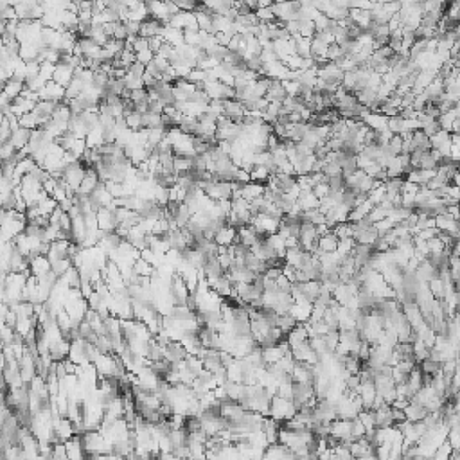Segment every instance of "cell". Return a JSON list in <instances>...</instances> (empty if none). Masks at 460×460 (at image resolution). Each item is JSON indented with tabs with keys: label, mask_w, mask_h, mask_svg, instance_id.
Segmentation results:
<instances>
[{
	"label": "cell",
	"mask_w": 460,
	"mask_h": 460,
	"mask_svg": "<svg viewBox=\"0 0 460 460\" xmlns=\"http://www.w3.org/2000/svg\"><path fill=\"white\" fill-rule=\"evenodd\" d=\"M308 340H309V336H308V331H306V327H304V324H297V327H293V329L286 335V342L290 344V347L300 345Z\"/></svg>",
	"instance_id": "obj_15"
},
{
	"label": "cell",
	"mask_w": 460,
	"mask_h": 460,
	"mask_svg": "<svg viewBox=\"0 0 460 460\" xmlns=\"http://www.w3.org/2000/svg\"><path fill=\"white\" fill-rule=\"evenodd\" d=\"M162 31H164V23L158 22V20L147 18L140 23V32H138V36L149 40V38L162 36Z\"/></svg>",
	"instance_id": "obj_7"
},
{
	"label": "cell",
	"mask_w": 460,
	"mask_h": 460,
	"mask_svg": "<svg viewBox=\"0 0 460 460\" xmlns=\"http://www.w3.org/2000/svg\"><path fill=\"white\" fill-rule=\"evenodd\" d=\"M374 412V423H376V428H390L394 426V421H392V412L390 406L385 405L381 408L372 410Z\"/></svg>",
	"instance_id": "obj_12"
},
{
	"label": "cell",
	"mask_w": 460,
	"mask_h": 460,
	"mask_svg": "<svg viewBox=\"0 0 460 460\" xmlns=\"http://www.w3.org/2000/svg\"><path fill=\"white\" fill-rule=\"evenodd\" d=\"M317 246L322 253H333V252H336V248H338V237H336L333 232L331 234H327V235H322V237H318Z\"/></svg>",
	"instance_id": "obj_18"
},
{
	"label": "cell",
	"mask_w": 460,
	"mask_h": 460,
	"mask_svg": "<svg viewBox=\"0 0 460 460\" xmlns=\"http://www.w3.org/2000/svg\"><path fill=\"white\" fill-rule=\"evenodd\" d=\"M164 356H166V359L169 361V363L178 365V363H182V361H185L189 354H187V350L184 349V345L180 344V342L171 340L169 344L164 347Z\"/></svg>",
	"instance_id": "obj_6"
},
{
	"label": "cell",
	"mask_w": 460,
	"mask_h": 460,
	"mask_svg": "<svg viewBox=\"0 0 460 460\" xmlns=\"http://www.w3.org/2000/svg\"><path fill=\"white\" fill-rule=\"evenodd\" d=\"M65 450H67V459L69 460H85L87 455H85L83 448H81V442H79V435H74L72 439L65 442Z\"/></svg>",
	"instance_id": "obj_9"
},
{
	"label": "cell",
	"mask_w": 460,
	"mask_h": 460,
	"mask_svg": "<svg viewBox=\"0 0 460 460\" xmlns=\"http://www.w3.org/2000/svg\"><path fill=\"white\" fill-rule=\"evenodd\" d=\"M147 112L162 115L164 114V105H162L160 101H147Z\"/></svg>",
	"instance_id": "obj_48"
},
{
	"label": "cell",
	"mask_w": 460,
	"mask_h": 460,
	"mask_svg": "<svg viewBox=\"0 0 460 460\" xmlns=\"http://www.w3.org/2000/svg\"><path fill=\"white\" fill-rule=\"evenodd\" d=\"M144 72H146V65L138 63V61H133V63L126 69V74H128V76H133V78H142Z\"/></svg>",
	"instance_id": "obj_37"
},
{
	"label": "cell",
	"mask_w": 460,
	"mask_h": 460,
	"mask_svg": "<svg viewBox=\"0 0 460 460\" xmlns=\"http://www.w3.org/2000/svg\"><path fill=\"white\" fill-rule=\"evenodd\" d=\"M235 237H237V229L225 225L223 229L218 230L216 234H214V243H216L218 246L227 248V246H230V244L235 243Z\"/></svg>",
	"instance_id": "obj_8"
},
{
	"label": "cell",
	"mask_w": 460,
	"mask_h": 460,
	"mask_svg": "<svg viewBox=\"0 0 460 460\" xmlns=\"http://www.w3.org/2000/svg\"><path fill=\"white\" fill-rule=\"evenodd\" d=\"M153 58H155V54H153L151 51H144V52L135 54V61H138V63H142V65H147Z\"/></svg>",
	"instance_id": "obj_47"
},
{
	"label": "cell",
	"mask_w": 460,
	"mask_h": 460,
	"mask_svg": "<svg viewBox=\"0 0 460 460\" xmlns=\"http://www.w3.org/2000/svg\"><path fill=\"white\" fill-rule=\"evenodd\" d=\"M414 149H424V151H428L430 149V138L426 137L421 129H417V131L412 133V151H414Z\"/></svg>",
	"instance_id": "obj_24"
},
{
	"label": "cell",
	"mask_w": 460,
	"mask_h": 460,
	"mask_svg": "<svg viewBox=\"0 0 460 460\" xmlns=\"http://www.w3.org/2000/svg\"><path fill=\"white\" fill-rule=\"evenodd\" d=\"M270 176H272V175L268 173L266 167H262V166H253L252 171H250V180H252V182H255V184L266 185V182L270 180Z\"/></svg>",
	"instance_id": "obj_26"
},
{
	"label": "cell",
	"mask_w": 460,
	"mask_h": 460,
	"mask_svg": "<svg viewBox=\"0 0 460 460\" xmlns=\"http://www.w3.org/2000/svg\"><path fill=\"white\" fill-rule=\"evenodd\" d=\"M459 119V106L457 108H453V110L446 112V114H441L437 117V124L441 129H444V131H450L451 129V124H453V120Z\"/></svg>",
	"instance_id": "obj_23"
},
{
	"label": "cell",
	"mask_w": 460,
	"mask_h": 460,
	"mask_svg": "<svg viewBox=\"0 0 460 460\" xmlns=\"http://www.w3.org/2000/svg\"><path fill=\"white\" fill-rule=\"evenodd\" d=\"M365 432H367V430H365V426L359 423L358 417H356L354 421H352V439H354V441H358V439L363 437Z\"/></svg>",
	"instance_id": "obj_44"
},
{
	"label": "cell",
	"mask_w": 460,
	"mask_h": 460,
	"mask_svg": "<svg viewBox=\"0 0 460 460\" xmlns=\"http://www.w3.org/2000/svg\"><path fill=\"white\" fill-rule=\"evenodd\" d=\"M282 87H284L286 90V96L288 97H299V90H300V85L297 83V81H281Z\"/></svg>",
	"instance_id": "obj_39"
},
{
	"label": "cell",
	"mask_w": 460,
	"mask_h": 460,
	"mask_svg": "<svg viewBox=\"0 0 460 460\" xmlns=\"http://www.w3.org/2000/svg\"><path fill=\"white\" fill-rule=\"evenodd\" d=\"M329 435L335 437L338 442H352V421L345 419H335L329 424Z\"/></svg>",
	"instance_id": "obj_2"
},
{
	"label": "cell",
	"mask_w": 460,
	"mask_h": 460,
	"mask_svg": "<svg viewBox=\"0 0 460 460\" xmlns=\"http://www.w3.org/2000/svg\"><path fill=\"white\" fill-rule=\"evenodd\" d=\"M297 320H295L293 317H291L290 313H286V315H279V318H277V327L281 329L284 335H288V333L293 329V327H297Z\"/></svg>",
	"instance_id": "obj_27"
},
{
	"label": "cell",
	"mask_w": 460,
	"mask_h": 460,
	"mask_svg": "<svg viewBox=\"0 0 460 460\" xmlns=\"http://www.w3.org/2000/svg\"><path fill=\"white\" fill-rule=\"evenodd\" d=\"M441 367L442 363L441 361H435V359H423L421 363H417V368L421 370V374H424V376H437V374H441Z\"/></svg>",
	"instance_id": "obj_21"
},
{
	"label": "cell",
	"mask_w": 460,
	"mask_h": 460,
	"mask_svg": "<svg viewBox=\"0 0 460 460\" xmlns=\"http://www.w3.org/2000/svg\"><path fill=\"white\" fill-rule=\"evenodd\" d=\"M244 114H246V108L243 106V103L235 101V99H227V101H223V115H221V117L229 119L230 122L241 126L243 124Z\"/></svg>",
	"instance_id": "obj_3"
},
{
	"label": "cell",
	"mask_w": 460,
	"mask_h": 460,
	"mask_svg": "<svg viewBox=\"0 0 460 460\" xmlns=\"http://www.w3.org/2000/svg\"><path fill=\"white\" fill-rule=\"evenodd\" d=\"M264 194V185L262 184H255V182H250V184H244L241 187V198H244L246 202H252L255 198H261Z\"/></svg>",
	"instance_id": "obj_16"
},
{
	"label": "cell",
	"mask_w": 460,
	"mask_h": 460,
	"mask_svg": "<svg viewBox=\"0 0 460 460\" xmlns=\"http://www.w3.org/2000/svg\"><path fill=\"white\" fill-rule=\"evenodd\" d=\"M223 390H225V396H227V399H230V401H239V397H241V394H243V383H234V381H229L227 379L223 385H220Z\"/></svg>",
	"instance_id": "obj_20"
},
{
	"label": "cell",
	"mask_w": 460,
	"mask_h": 460,
	"mask_svg": "<svg viewBox=\"0 0 460 460\" xmlns=\"http://www.w3.org/2000/svg\"><path fill=\"white\" fill-rule=\"evenodd\" d=\"M297 284H299V290L302 291L304 297L313 304L315 299H317L318 291H320V282L318 281H308V282H297Z\"/></svg>",
	"instance_id": "obj_19"
},
{
	"label": "cell",
	"mask_w": 460,
	"mask_h": 460,
	"mask_svg": "<svg viewBox=\"0 0 460 460\" xmlns=\"http://www.w3.org/2000/svg\"><path fill=\"white\" fill-rule=\"evenodd\" d=\"M297 414V408H295L293 401L291 399H282L279 396H273L270 401V410H268V415L275 421H286V419H291Z\"/></svg>",
	"instance_id": "obj_1"
},
{
	"label": "cell",
	"mask_w": 460,
	"mask_h": 460,
	"mask_svg": "<svg viewBox=\"0 0 460 460\" xmlns=\"http://www.w3.org/2000/svg\"><path fill=\"white\" fill-rule=\"evenodd\" d=\"M437 234H439V230H437V229H424V230H421V232H419V234L415 235V237L426 243V241L433 239V237H437Z\"/></svg>",
	"instance_id": "obj_42"
},
{
	"label": "cell",
	"mask_w": 460,
	"mask_h": 460,
	"mask_svg": "<svg viewBox=\"0 0 460 460\" xmlns=\"http://www.w3.org/2000/svg\"><path fill=\"white\" fill-rule=\"evenodd\" d=\"M266 241L270 244H272V248L275 250L277 257L282 259L284 261V253H286V244H284V239H282L279 234H272V235H266Z\"/></svg>",
	"instance_id": "obj_25"
},
{
	"label": "cell",
	"mask_w": 460,
	"mask_h": 460,
	"mask_svg": "<svg viewBox=\"0 0 460 460\" xmlns=\"http://www.w3.org/2000/svg\"><path fill=\"white\" fill-rule=\"evenodd\" d=\"M193 171V157H175V173L184 175Z\"/></svg>",
	"instance_id": "obj_28"
},
{
	"label": "cell",
	"mask_w": 460,
	"mask_h": 460,
	"mask_svg": "<svg viewBox=\"0 0 460 460\" xmlns=\"http://www.w3.org/2000/svg\"><path fill=\"white\" fill-rule=\"evenodd\" d=\"M388 147H390L392 151L396 153V155H401V147H403V138L399 137V135H392L390 142L387 144Z\"/></svg>",
	"instance_id": "obj_45"
},
{
	"label": "cell",
	"mask_w": 460,
	"mask_h": 460,
	"mask_svg": "<svg viewBox=\"0 0 460 460\" xmlns=\"http://www.w3.org/2000/svg\"><path fill=\"white\" fill-rule=\"evenodd\" d=\"M356 460H377V459H376V455H374V453H367V455L359 457V459H356Z\"/></svg>",
	"instance_id": "obj_52"
},
{
	"label": "cell",
	"mask_w": 460,
	"mask_h": 460,
	"mask_svg": "<svg viewBox=\"0 0 460 460\" xmlns=\"http://www.w3.org/2000/svg\"><path fill=\"white\" fill-rule=\"evenodd\" d=\"M331 232L338 237V241L345 239V237H352V230H350L349 221H345V223H336V225L331 229Z\"/></svg>",
	"instance_id": "obj_30"
},
{
	"label": "cell",
	"mask_w": 460,
	"mask_h": 460,
	"mask_svg": "<svg viewBox=\"0 0 460 460\" xmlns=\"http://www.w3.org/2000/svg\"><path fill=\"white\" fill-rule=\"evenodd\" d=\"M390 412H392V421H394V426H397V424L405 423V421H406L405 410H397V408H392V406H390Z\"/></svg>",
	"instance_id": "obj_46"
},
{
	"label": "cell",
	"mask_w": 460,
	"mask_h": 460,
	"mask_svg": "<svg viewBox=\"0 0 460 460\" xmlns=\"http://www.w3.org/2000/svg\"><path fill=\"white\" fill-rule=\"evenodd\" d=\"M261 356H262V361H264L266 365H273V363H277V361H279L284 354H282L281 349H279L277 345H272V347H262Z\"/></svg>",
	"instance_id": "obj_22"
},
{
	"label": "cell",
	"mask_w": 460,
	"mask_h": 460,
	"mask_svg": "<svg viewBox=\"0 0 460 460\" xmlns=\"http://www.w3.org/2000/svg\"><path fill=\"white\" fill-rule=\"evenodd\" d=\"M317 78L322 79V81H326V83H331V85H340L342 79H344V72H342L340 69H338V65L336 63H331V61H327L324 67H320V69H317Z\"/></svg>",
	"instance_id": "obj_4"
},
{
	"label": "cell",
	"mask_w": 460,
	"mask_h": 460,
	"mask_svg": "<svg viewBox=\"0 0 460 460\" xmlns=\"http://www.w3.org/2000/svg\"><path fill=\"white\" fill-rule=\"evenodd\" d=\"M311 193H313L318 200H322V198H326L327 194H329V185H327V182H322V184H317L313 189H311Z\"/></svg>",
	"instance_id": "obj_40"
},
{
	"label": "cell",
	"mask_w": 460,
	"mask_h": 460,
	"mask_svg": "<svg viewBox=\"0 0 460 460\" xmlns=\"http://www.w3.org/2000/svg\"><path fill=\"white\" fill-rule=\"evenodd\" d=\"M51 459L52 460H69L67 459V450H65V442H56L51 446Z\"/></svg>",
	"instance_id": "obj_32"
},
{
	"label": "cell",
	"mask_w": 460,
	"mask_h": 460,
	"mask_svg": "<svg viewBox=\"0 0 460 460\" xmlns=\"http://www.w3.org/2000/svg\"><path fill=\"white\" fill-rule=\"evenodd\" d=\"M327 153H329V149H327L326 144H320V146H317L313 149V157L317 158V160H324V158L327 157Z\"/></svg>",
	"instance_id": "obj_49"
},
{
	"label": "cell",
	"mask_w": 460,
	"mask_h": 460,
	"mask_svg": "<svg viewBox=\"0 0 460 460\" xmlns=\"http://www.w3.org/2000/svg\"><path fill=\"white\" fill-rule=\"evenodd\" d=\"M315 229H317V235H318V237H322V235L331 234V229H329V227H327L326 223H322V225H317Z\"/></svg>",
	"instance_id": "obj_51"
},
{
	"label": "cell",
	"mask_w": 460,
	"mask_h": 460,
	"mask_svg": "<svg viewBox=\"0 0 460 460\" xmlns=\"http://www.w3.org/2000/svg\"><path fill=\"white\" fill-rule=\"evenodd\" d=\"M129 101L133 103V105H137V103L149 101V99H147V90H146V88H137V90H131V92H129Z\"/></svg>",
	"instance_id": "obj_36"
},
{
	"label": "cell",
	"mask_w": 460,
	"mask_h": 460,
	"mask_svg": "<svg viewBox=\"0 0 460 460\" xmlns=\"http://www.w3.org/2000/svg\"><path fill=\"white\" fill-rule=\"evenodd\" d=\"M279 430H281L279 421H275V419H272V417H264V423H262V433H264L268 444H277Z\"/></svg>",
	"instance_id": "obj_13"
},
{
	"label": "cell",
	"mask_w": 460,
	"mask_h": 460,
	"mask_svg": "<svg viewBox=\"0 0 460 460\" xmlns=\"http://www.w3.org/2000/svg\"><path fill=\"white\" fill-rule=\"evenodd\" d=\"M446 196H448V198H451V200H455V202H459V196H460V194H459V187H457V185H451L450 184Z\"/></svg>",
	"instance_id": "obj_50"
},
{
	"label": "cell",
	"mask_w": 460,
	"mask_h": 460,
	"mask_svg": "<svg viewBox=\"0 0 460 460\" xmlns=\"http://www.w3.org/2000/svg\"><path fill=\"white\" fill-rule=\"evenodd\" d=\"M387 214H388V212L385 211V209H381V207H379V205H374V207H372V211L368 212L367 220L370 221V223H372V225H374V223H377V221L385 220V218H387Z\"/></svg>",
	"instance_id": "obj_34"
},
{
	"label": "cell",
	"mask_w": 460,
	"mask_h": 460,
	"mask_svg": "<svg viewBox=\"0 0 460 460\" xmlns=\"http://www.w3.org/2000/svg\"><path fill=\"white\" fill-rule=\"evenodd\" d=\"M437 166H439V164L432 158V155H430V149H428V151H424V153H423V157H421V160H419L417 169H423V171H435V169H437Z\"/></svg>",
	"instance_id": "obj_31"
},
{
	"label": "cell",
	"mask_w": 460,
	"mask_h": 460,
	"mask_svg": "<svg viewBox=\"0 0 460 460\" xmlns=\"http://www.w3.org/2000/svg\"><path fill=\"white\" fill-rule=\"evenodd\" d=\"M74 78V70L70 69V67H67V65H61L58 63L54 67V74H52V81L54 83H58L60 87H67V85L72 81Z\"/></svg>",
	"instance_id": "obj_11"
},
{
	"label": "cell",
	"mask_w": 460,
	"mask_h": 460,
	"mask_svg": "<svg viewBox=\"0 0 460 460\" xmlns=\"http://www.w3.org/2000/svg\"><path fill=\"white\" fill-rule=\"evenodd\" d=\"M358 421L365 426V430L367 432H370V430H376V423H374V412L372 410H361L358 414ZM365 432V433H367Z\"/></svg>",
	"instance_id": "obj_29"
},
{
	"label": "cell",
	"mask_w": 460,
	"mask_h": 460,
	"mask_svg": "<svg viewBox=\"0 0 460 460\" xmlns=\"http://www.w3.org/2000/svg\"><path fill=\"white\" fill-rule=\"evenodd\" d=\"M324 342H326L329 352L333 354L336 349V345H338V342H340V335H338V331H329L324 335Z\"/></svg>",
	"instance_id": "obj_33"
},
{
	"label": "cell",
	"mask_w": 460,
	"mask_h": 460,
	"mask_svg": "<svg viewBox=\"0 0 460 460\" xmlns=\"http://www.w3.org/2000/svg\"><path fill=\"white\" fill-rule=\"evenodd\" d=\"M164 40H162V36H155V38H149L147 40V47H149V51L153 52V54L157 56L158 54V51L162 49V45H164Z\"/></svg>",
	"instance_id": "obj_41"
},
{
	"label": "cell",
	"mask_w": 460,
	"mask_h": 460,
	"mask_svg": "<svg viewBox=\"0 0 460 460\" xmlns=\"http://www.w3.org/2000/svg\"><path fill=\"white\" fill-rule=\"evenodd\" d=\"M426 414H428V410L424 408V406L417 405V403H412V401L405 408V417L408 423H421L426 417Z\"/></svg>",
	"instance_id": "obj_14"
},
{
	"label": "cell",
	"mask_w": 460,
	"mask_h": 460,
	"mask_svg": "<svg viewBox=\"0 0 460 460\" xmlns=\"http://www.w3.org/2000/svg\"><path fill=\"white\" fill-rule=\"evenodd\" d=\"M318 203H320V200H318L311 191H300L299 198H297V205H299L302 211L318 209Z\"/></svg>",
	"instance_id": "obj_17"
},
{
	"label": "cell",
	"mask_w": 460,
	"mask_h": 460,
	"mask_svg": "<svg viewBox=\"0 0 460 460\" xmlns=\"http://www.w3.org/2000/svg\"><path fill=\"white\" fill-rule=\"evenodd\" d=\"M340 58H344V54H342V51H340V47L335 45V43L327 47V52H326V60L327 61L335 63V61H338Z\"/></svg>",
	"instance_id": "obj_38"
},
{
	"label": "cell",
	"mask_w": 460,
	"mask_h": 460,
	"mask_svg": "<svg viewBox=\"0 0 460 460\" xmlns=\"http://www.w3.org/2000/svg\"><path fill=\"white\" fill-rule=\"evenodd\" d=\"M361 122H363L368 129H372V131H387L388 117H385L383 114H372V112H370Z\"/></svg>",
	"instance_id": "obj_10"
},
{
	"label": "cell",
	"mask_w": 460,
	"mask_h": 460,
	"mask_svg": "<svg viewBox=\"0 0 460 460\" xmlns=\"http://www.w3.org/2000/svg\"><path fill=\"white\" fill-rule=\"evenodd\" d=\"M38 99H40V101L54 103V105L63 103L65 101V88L60 87L58 83H54V81H49V83L42 88V92L38 94Z\"/></svg>",
	"instance_id": "obj_5"
},
{
	"label": "cell",
	"mask_w": 460,
	"mask_h": 460,
	"mask_svg": "<svg viewBox=\"0 0 460 460\" xmlns=\"http://www.w3.org/2000/svg\"><path fill=\"white\" fill-rule=\"evenodd\" d=\"M124 27H126V34H128V36H138V32H140V23L133 22V20H126Z\"/></svg>",
	"instance_id": "obj_43"
},
{
	"label": "cell",
	"mask_w": 460,
	"mask_h": 460,
	"mask_svg": "<svg viewBox=\"0 0 460 460\" xmlns=\"http://www.w3.org/2000/svg\"><path fill=\"white\" fill-rule=\"evenodd\" d=\"M322 175L326 176V178H335V176H342V169H340L338 164H335V162H331V164H324Z\"/></svg>",
	"instance_id": "obj_35"
}]
</instances>
